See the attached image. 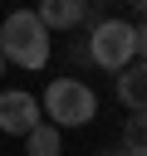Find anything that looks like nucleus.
Here are the masks:
<instances>
[{
    "instance_id": "1",
    "label": "nucleus",
    "mask_w": 147,
    "mask_h": 156,
    "mask_svg": "<svg viewBox=\"0 0 147 156\" xmlns=\"http://www.w3.org/2000/svg\"><path fill=\"white\" fill-rule=\"evenodd\" d=\"M39 112L49 127H88L98 117V93L83 83V78H49L44 98H39Z\"/></svg>"
},
{
    "instance_id": "2",
    "label": "nucleus",
    "mask_w": 147,
    "mask_h": 156,
    "mask_svg": "<svg viewBox=\"0 0 147 156\" xmlns=\"http://www.w3.org/2000/svg\"><path fill=\"white\" fill-rule=\"evenodd\" d=\"M0 58L20 68H44L49 63V29L39 24L34 10H10L0 24Z\"/></svg>"
},
{
    "instance_id": "3",
    "label": "nucleus",
    "mask_w": 147,
    "mask_h": 156,
    "mask_svg": "<svg viewBox=\"0 0 147 156\" xmlns=\"http://www.w3.org/2000/svg\"><path fill=\"white\" fill-rule=\"evenodd\" d=\"M83 54H88V63H98V68H108V73H123V68L137 58V54H132V24H127V20H98V24L88 29Z\"/></svg>"
},
{
    "instance_id": "4",
    "label": "nucleus",
    "mask_w": 147,
    "mask_h": 156,
    "mask_svg": "<svg viewBox=\"0 0 147 156\" xmlns=\"http://www.w3.org/2000/svg\"><path fill=\"white\" fill-rule=\"evenodd\" d=\"M39 122H44V112H39V98H34V93H24V88H0V132H10V136L24 141Z\"/></svg>"
},
{
    "instance_id": "5",
    "label": "nucleus",
    "mask_w": 147,
    "mask_h": 156,
    "mask_svg": "<svg viewBox=\"0 0 147 156\" xmlns=\"http://www.w3.org/2000/svg\"><path fill=\"white\" fill-rule=\"evenodd\" d=\"M118 102L127 107V112H147V63H127L123 73H118Z\"/></svg>"
},
{
    "instance_id": "6",
    "label": "nucleus",
    "mask_w": 147,
    "mask_h": 156,
    "mask_svg": "<svg viewBox=\"0 0 147 156\" xmlns=\"http://www.w3.org/2000/svg\"><path fill=\"white\" fill-rule=\"evenodd\" d=\"M34 15H39V24L54 34V29H74L78 20H88V5H83V0H44Z\"/></svg>"
},
{
    "instance_id": "7",
    "label": "nucleus",
    "mask_w": 147,
    "mask_h": 156,
    "mask_svg": "<svg viewBox=\"0 0 147 156\" xmlns=\"http://www.w3.org/2000/svg\"><path fill=\"white\" fill-rule=\"evenodd\" d=\"M59 151H64V132L49 127V122H39V127L24 136V156H59Z\"/></svg>"
},
{
    "instance_id": "8",
    "label": "nucleus",
    "mask_w": 147,
    "mask_h": 156,
    "mask_svg": "<svg viewBox=\"0 0 147 156\" xmlns=\"http://www.w3.org/2000/svg\"><path fill=\"white\" fill-rule=\"evenodd\" d=\"M123 151L147 156V112H132V117H127V127H123Z\"/></svg>"
},
{
    "instance_id": "9",
    "label": "nucleus",
    "mask_w": 147,
    "mask_h": 156,
    "mask_svg": "<svg viewBox=\"0 0 147 156\" xmlns=\"http://www.w3.org/2000/svg\"><path fill=\"white\" fill-rule=\"evenodd\" d=\"M132 54L137 63H147V24H132Z\"/></svg>"
},
{
    "instance_id": "10",
    "label": "nucleus",
    "mask_w": 147,
    "mask_h": 156,
    "mask_svg": "<svg viewBox=\"0 0 147 156\" xmlns=\"http://www.w3.org/2000/svg\"><path fill=\"white\" fill-rule=\"evenodd\" d=\"M98 156H123V146H113V151H108V146H103V151H98Z\"/></svg>"
},
{
    "instance_id": "11",
    "label": "nucleus",
    "mask_w": 147,
    "mask_h": 156,
    "mask_svg": "<svg viewBox=\"0 0 147 156\" xmlns=\"http://www.w3.org/2000/svg\"><path fill=\"white\" fill-rule=\"evenodd\" d=\"M137 10H142V24H147V0H142V5H137Z\"/></svg>"
},
{
    "instance_id": "12",
    "label": "nucleus",
    "mask_w": 147,
    "mask_h": 156,
    "mask_svg": "<svg viewBox=\"0 0 147 156\" xmlns=\"http://www.w3.org/2000/svg\"><path fill=\"white\" fill-rule=\"evenodd\" d=\"M0 78H5V58H0Z\"/></svg>"
},
{
    "instance_id": "13",
    "label": "nucleus",
    "mask_w": 147,
    "mask_h": 156,
    "mask_svg": "<svg viewBox=\"0 0 147 156\" xmlns=\"http://www.w3.org/2000/svg\"><path fill=\"white\" fill-rule=\"evenodd\" d=\"M123 156H137V151H123Z\"/></svg>"
}]
</instances>
